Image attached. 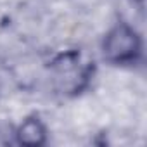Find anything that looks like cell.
Listing matches in <instances>:
<instances>
[{"label": "cell", "mask_w": 147, "mask_h": 147, "mask_svg": "<svg viewBox=\"0 0 147 147\" xmlns=\"http://www.w3.org/2000/svg\"><path fill=\"white\" fill-rule=\"evenodd\" d=\"M18 140L24 145H42L47 137V130L38 118H26L18 128Z\"/></svg>", "instance_id": "cell-2"}, {"label": "cell", "mask_w": 147, "mask_h": 147, "mask_svg": "<svg viewBox=\"0 0 147 147\" xmlns=\"http://www.w3.org/2000/svg\"><path fill=\"white\" fill-rule=\"evenodd\" d=\"M142 52V42L138 33L125 24H116L104 38L102 54L107 62L113 64H131L138 59Z\"/></svg>", "instance_id": "cell-1"}]
</instances>
